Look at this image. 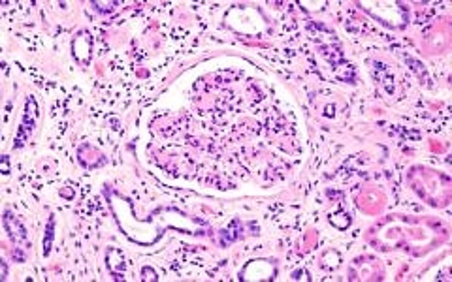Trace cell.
Listing matches in <instances>:
<instances>
[{
    "label": "cell",
    "mask_w": 452,
    "mask_h": 282,
    "mask_svg": "<svg viewBox=\"0 0 452 282\" xmlns=\"http://www.w3.org/2000/svg\"><path fill=\"white\" fill-rule=\"evenodd\" d=\"M34 121H36V102L32 98L27 100V113H25V119H23V124H21V130L17 134V140L13 143V147L19 149L23 147L27 140H30V134L34 130Z\"/></svg>",
    "instance_id": "6da1fadb"
},
{
    "label": "cell",
    "mask_w": 452,
    "mask_h": 282,
    "mask_svg": "<svg viewBox=\"0 0 452 282\" xmlns=\"http://www.w3.org/2000/svg\"><path fill=\"white\" fill-rule=\"evenodd\" d=\"M2 222H4V228H6V232H8V237L11 239V243L13 244H25V246H28L27 230H25V226L21 224V220H19L17 216H13L9 211H6V213H4V218H2Z\"/></svg>",
    "instance_id": "7a4b0ae2"
},
{
    "label": "cell",
    "mask_w": 452,
    "mask_h": 282,
    "mask_svg": "<svg viewBox=\"0 0 452 282\" xmlns=\"http://www.w3.org/2000/svg\"><path fill=\"white\" fill-rule=\"evenodd\" d=\"M74 56L81 64L89 62V58H91V42H89L87 34H81L77 40H74Z\"/></svg>",
    "instance_id": "3957f363"
},
{
    "label": "cell",
    "mask_w": 452,
    "mask_h": 282,
    "mask_svg": "<svg viewBox=\"0 0 452 282\" xmlns=\"http://www.w3.org/2000/svg\"><path fill=\"white\" fill-rule=\"evenodd\" d=\"M55 216H49V222L46 228V235H44V256L51 252V244H53V237H55Z\"/></svg>",
    "instance_id": "277c9868"
},
{
    "label": "cell",
    "mask_w": 452,
    "mask_h": 282,
    "mask_svg": "<svg viewBox=\"0 0 452 282\" xmlns=\"http://www.w3.org/2000/svg\"><path fill=\"white\" fill-rule=\"evenodd\" d=\"M106 260H108V267H110V271H112L113 275H117L115 279H121L122 271H124V258H122L121 250H119V254H117V260H112V256H108V254H106Z\"/></svg>",
    "instance_id": "5b68a950"
},
{
    "label": "cell",
    "mask_w": 452,
    "mask_h": 282,
    "mask_svg": "<svg viewBox=\"0 0 452 282\" xmlns=\"http://www.w3.org/2000/svg\"><path fill=\"white\" fill-rule=\"evenodd\" d=\"M93 6L100 11H112L117 6V2H93Z\"/></svg>",
    "instance_id": "8992f818"
},
{
    "label": "cell",
    "mask_w": 452,
    "mask_h": 282,
    "mask_svg": "<svg viewBox=\"0 0 452 282\" xmlns=\"http://www.w3.org/2000/svg\"><path fill=\"white\" fill-rule=\"evenodd\" d=\"M2 168H4V173H9V168H8V156L2 158Z\"/></svg>",
    "instance_id": "52a82bcc"
},
{
    "label": "cell",
    "mask_w": 452,
    "mask_h": 282,
    "mask_svg": "<svg viewBox=\"0 0 452 282\" xmlns=\"http://www.w3.org/2000/svg\"><path fill=\"white\" fill-rule=\"evenodd\" d=\"M0 279H2V281L6 279V263L4 262H2V277H0Z\"/></svg>",
    "instance_id": "ba28073f"
}]
</instances>
